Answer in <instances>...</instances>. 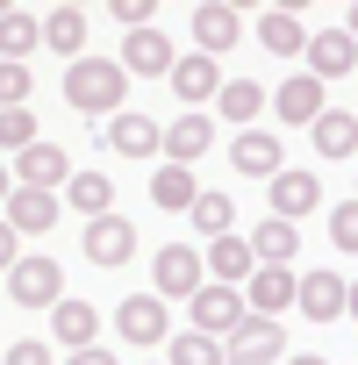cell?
Returning a JSON list of instances; mask_svg holds the SVG:
<instances>
[{
    "mask_svg": "<svg viewBox=\"0 0 358 365\" xmlns=\"http://www.w3.org/2000/svg\"><path fill=\"white\" fill-rule=\"evenodd\" d=\"M150 201H158L165 215H194L201 187H194V172H187V165H158V172H150Z\"/></svg>",
    "mask_w": 358,
    "mask_h": 365,
    "instance_id": "484cf974",
    "label": "cell"
},
{
    "mask_svg": "<svg viewBox=\"0 0 358 365\" xmlns=\"http://www.w3.org/2000/svg\"><path fill=\"white\" fill-rule=\"evenodd\" d=\"M187 22H194V51H201V58H223V51L244 43V15L230 8V0H201Z\"/></svg>",
    "mask_w": 358,
    "mask_h": 365,
    "instance_id": "ba28073f",
    "label": "cell"
},
{
    "mask_svg": "<svg viewBox=\"0 0 358 365\" xmlns=\"http://www.w3.org/2000/svg\"><path fill=\"white\" fill-rule=\"evenodd\" d=\"M351 201H358V194H351Z\"/></svg>",
    "mask_w": 358,
    "mask_h": 365,
    "instance_id": "f6af8a7d",
    "label": "cell"
},
{
    "mask_svg": "<svg viewBox=\"0 0 358 365\" xmlns=\"http://www.w3.org/2000/svg\"><path fill=\"white\" fill-rule=\"evenodd\" d=\"M8 194H15V179H8V165H0V208H8Z\"/></svg>",
    "mask_w": 358,
    "mask_h": 365,
    "instance_id": "b9f144b4",
    "label": "cell"
},
{
    "mask_svg": "<svg viewBox=\"0 0 358 365\" xmlns=\"http://www.w3.org/2000/svg\"><path fill=\"white\" fill-rule=\"evenodd\" d=\"M143 365H165V358H143Z\"/></svg>",
    "mask_w": 358,
    "mask_h": 365,
    "instance_id": "ee69618b",
    "label": "cell"
},
{
    "mask_svg": "<svg viewBox=\"0 0 358 365\" xmlns=\"http://www.w3.org/2000/svg\"><path fill=\"white\" fill-rule=\"evenodd\" d=\"M329 244H337L344 258H358V201H337V215H329Z\"/></svg>",
    "mask_w": 358,
    "mask_h": 365,
    "instance_id": "836d02e7",
    "label": "cell"
},
{
    "mask_svg": "<svg viewBox=\"0 0 358 365\" xmlns=\"http://www.w3.org/2000/svg\"><path fill=\"white\" fill-rule=\"evenodd\" d=\"M344 315H351V322H358V279H351V294H344Z\"/></svg>",
    "mask_w": 358,
    "mask_h": 365,
    "instance_id": "60d3db41",
    "label": "cell"
},
{
    "mask_svg": "<svg viewBox=\"0 0 358 365\" xmlns=\"http://www.w3.org/2000/svg\"><path fill=\"white\" fill-rule=\"evenodd\" d=\"M72 365H122V358H115L108 344H93V351H72Z\"/></svg>",
    "mask_w": 358,
    "mask_h": 365,
    "instance_id": "f35d334b",
    "label": "cell"
},
{
    "mask_svg": "<svg viewBox=\"0 0 358 365\" xmlns=\"http://www.w3.org/2000/svg\"><path fill=\"white\" fill-rule=\"evenodd\" d=\"M194 230H201L208 244H215V237H230V230H237V208H230V194H201V201H194Z\"/></svg>",
    "mask_w": 358,
    "mask_h": 365,
    "instance_id": "1f68e13d",
    "label": "cell"
},
{
    "mask_svg": "<svg viewBox=\"0 0 358 365\" xmlns=\"http://www.w3.org/2000/svg\"><path fill=\"white\" fill-rule=\"evenodd\" d=\"M101 143H108L115 158H150V150H165V129H158L150 115H136V108H122V115H108V129H101Z\"/></svg>",
    "mask_w": 358,
    "mask_h": 365,
    "instance_id": "4fadbf2b",
    "label": "cell"
},
{
    "mask_svg": "<svg viewBox=\"0 0 358 365\" xmlns=\"http://www.w3.org/2000/svg\"><path fill=\"white\" fill-rule=\"evenodd\" d=\"M230 165H237L244 179H265V187H272V179L287 172V143H280L272 129H237V143H230Z\"/></svg>",
    "mask_w": 358,
    "mask_h": 365,
    "instance_id": "9c48e42d",
    "label": "cell"
},
{
    "mask_svg": "<svg viewBox=\"0 0 358 365\" xmlns=\"http://www.w3.org/2000/svg\"><path fill=\"white\" fill-rule=\"evenodd\" d=\"M51 344H58V351H93V344H101V315H93V301L65 294V301L51 308Z\"/></svg>",
    "mask_w": 358,
    "mask_h": 365,
    "instance_id": "5bb4252c",
    "label": "cell"
},
{
    "mask_svg": "<svg viewBox=\"0 0 358 365\" xmlns=\"http://www.w3.org/2000/svg\"><path fill=\"white\" fill-rule=\"evenodd\" d=\"M86 258H93V265H129V258H136V222H129V215L86 222Z\"/></svg>",
    "mask_w": 358,
    "mask_h": 365,
    "instance_id": "ffe728a7",
    "label": "cell"
},
{
    "mask_svg": "<svg viewBox=\"0 0 358 365\" xmlns=\"http://www.w3.org/2000/svg\"><path fill=\"white\" fill-rule=\"evenodd\" d=\"M150 15H158L150 0H115V8H108V22H115L122 36H136V29H150Z\"/></svg>",
    "mask_w": 358,
    "mask_h": 365,
    "instance_id": "d590c367",
    "label": "cell"
},
{
    "mask_svg": "<svg viewBox=\"0 0 358 365\" xmlns=\"http://www.w3.org/2000/svg\"><path fill=\"white\" fill-rule=\"evenodd\" d=\"M251 29H258V43H265L272 58H308V29H301V15H294V8H265Z\"/></svg>",
    "mask_w": 358,
    "mask_h": 365,
    "instance_id": "603a6c76",
    "label": "cell"
},
{
    "mask_svg": "<svg viewBox=\"0 0 358 365\" xmlns=\"http://www.w3.org/2000/svg\"><path fill=\"white\" fill-rule=\"evenodd\" d=\"M165 365H230V351H223V336L172 329V344H165Z\"/></svg>",
    "mask_w": 358,
    "mask_h": 365,
    "instance_id": "f546056e",
    "label": "cell"
},
{
    "mask_svg": "<svg viewBox=\"0 0 358 365\" xmlns=\"http://www.w3.org/2000/svg\"><path fill=\"white\" fill-rule=\"evenodd\" d=\"M208 143H215V115L187 108V115L165 129V165H187V172H194V158H208Z\"/></svg>",
    "mask_w": 358,
    "mask_h": 365,
    "instance_id": "ac0fdd59",
    "label": "cell"
},
{
    "mask_svg": "<svg viewBox=\"0 0 358 365\" xmlns=\"http://www.w3.org/2000/svg\"><path fill=\"white\" fill-rule=\"evenodd\" d=\"M315 201H322V179H315V172H294V165H287V172L272 179V215H280V222H301Z\"/></svg>",
    "mask_w": 358,
    "mask_h": 365,
    "instance_id": "d4e9b609",
    "label": "cell"
},
{
    "mask_svg": "<svg viewBox=\"0 0 358 365\" xmlns=\"http://www.w3.org/2000/svg\"><path fill=\"white\" fill-rule=\"evenodd\" d=\"M0 215H8V230H15V237H44V230H58V215H65V194H44V187H15Z\"/></svg>",
    "mask_w": 358,
    "mask_h": 365,
    "instance_id": "30bf717a",
    "label": "cell"
},
{
    "mask_svg": "<svg viewBox=\"0 0 358 365\" xmlns=\"http://www.w3.org/2000/svg\"><path fill=\"white\" fill-rule=\"evenodd\" d=\"M29 143H36V115H29V108H0V150L22 158Z\"/></svg>",
    "mask_w": 358,
    "mask_h": 365,
    "instance_id": "d6a6232c",
    "label": "cell"
},
{
    "mask_svg": "<svg viewBox=\"0 0 358 365\" xmlns=\"http://www.w3.org/2000/svg\"><path fill=\"white\" fill-rule=\"evenodd\" d=\"M308 136H315V150H322V158H358V115H344V108H329Z\"/></svg>",
    "mask_w": 358,
    "mask_h": 365,
    "instance_id": "4dcf8cb0",
    "label": "cell"
},
{
    "mask_svg": "<svg viewBox=\"0 0 358 365\" xmlns=\"http://www.w3.org/2000/svg\"><path fill=\"white\" fill-rule=\"evenodd\" d=\"M223 351H230V365H280V358H287V329H280L272 315H244V322L223 336Z\"/></svg>",
    "mask_w": 358,
    "mask_h": 365,
    "instance_id": "3957f363",
    "label": "cell"
},
{
    "mask_svg": "<svg viewBox=\"0 0 358 365\" xmlns=\"http://www.w3.org/2000/svg\"><path fill=\"white\" fill-rule=\"evenodd\" d=\"M201 258H208V279H215V287H251V272H258V251H251V237H237V230L215 237Z\"/></svg>",
    "mask_w": 358,
    "mask_h": 365,
    "instance_id": "e0dca14e",
    "label": "cell"
},
{
    "mask_svg": "<svg viewBox=\"0 0 358 365\" xmlns=\"http://www.w3.org/2000/svg\"><path fill=\"white\" fill-rule=\"evenodd\" d=\"M65 201H72L86 222H101V215H115V179H108V172H72Z\"/></svg>",
    "mask_w": 358,
    "mask_h": 365,
    "instance_id": "83f0119b",
    "label": "cell"
},
{
    "mask_svg": "<svg viewBox=\"0 0 358 365\" xmlns=\"http://www.w3.org/2000/svg\"><path fill=\"white\" fill-rule=\"evenodd\" d=\"M172 65H179V51H172V36H165V29H136V36H122V72L172 79Z\"/></svg>",
    "mask_w": 358,
    "mask_h": 365,
    "instance_id": "2e32d148",
    "label": "cell"
},
{
    "mask_svg": "<svg viewBox=\"0 0 358 365\" xmlns=\"http://www.w3.org/2000/svg\"><path fill=\"white\" fill-rule=\"evenodd\" d=\"M165 86L187 101V108H201V115H208V101L223 93V65H215V58H201V51H187V58L172 65V79H165Z\"/></svg>",
    "mask_w": 358,
    "mask_h": 365,
    "instance_id": "9a60e30c",
    "label": "cell"
},
{
    "mask_svg": "<svg viewBox=\"0 0 358 365\" xmlns=\"http://www.w3.org/2000/svg\"><path fill=\"white\" fill-rule=\"evenodd\" d=\"M22 265V237L8 230V215H0V272H15Z\"/></svg>",
    "mask_w": 358,
    "mask_h": 365,
    "instance_id": "74e56055",
    "label": "cell"
},
{
    "mask_svg": "<svg viewBox=\"0 0 358 365\" xmlns=\"http://www.w3.org/2000/svg\"><path fill=\"white\" fill-rule=\"evenodd\" d=\"M36 43H44V15H29V8H8V15H0V58H8V65H22Z\"/></svg>",
    "mask_w": 358,
    "mask_h": 365,
    "instance_id": "f1b7e54d",
    "label": "cell"
},
{
    "mask_svg": "<svg viewBox=\"0 0 358 365\" xmlns=\"http://www.w3.org/2000/svg\"><path fill=\"white\" fill-rule=\"evenodd\" d=\"M344 294H351V279H337V272H301L294 308H301L308 322H337V315H344Z\"/></svg>",
    "mask_w": 358,
    "mask_h": 365,
    "instance_id": "44dd1931",
    "label": "cell"
},
{
    "mask_svg": "<svg viewBox=\"0 0 358 365\" xmlns=\"http://www.w3.org/2000/svg\"><path fill=\"white\" fill-rule=\"evenodd\" d=\"M308 72H315L322 86H329V79H351V72H358V43H351L344 29H315V36H308Z\"/></svg>",
    "mask_w": 358,
    "mask_h": 365,
    "instance_id": "d6986e66",
    "label": "cell"
},
{
    "mask_svg": "<svg viewBox=\"0 0 358 365\" xmlns=\"http://www.w3.org/2000/svg\"><path fill=\"white\" fill-rule=\"evenodd\" d=\"M251 308H244V287H201L194 301H187V329H201V336H230L237 322H244Z\"/></svg>",
    "mask_w": 358,
    "mask_h": 365,
    "instance_id": "277c9868",
    "label": "cell"
},
{
    "mask_svg": "<svg viewBox=\"0 0 358 365\" xmlns=\"http://www.w3.org/2000/svg\"><path fill=\"white\" fill-rule=\"evenodd\" d=\"M344 36H351V43H358V0H351V15H344Z\"/></svg>",
    "mask_w": 358,
    "mask_h": 365,
    "instance_id": "ab89813d",
    "label": "cell"
},
{
    "mask_svg": "<svg viewBox=\"0 0 358 365\" xmlns=\"http://www.w3.org/2000/svg\"><path fill=\"white\" fill-rule=\"evenodd\" d=\"M272 115H280V122H294V129H315V122L329 115V93H322V79H315V72H294V79H280V86H272Z\"/></svg>",
    "mask_w": 358,
    "mask_h": 365,
    "instance_id": "8992f818",
    "label": "cell"
},
{
    "mask_svg": "<svg viewBox=\"0 0 358 365\" xmlns=\"http://www.w3.org/2000/svg\"><path fill=\"white\" fill-rule=\"evenodd\" d=\"M44 43H51L65 65H79V58H86V8H79V0H65V8H51V15H44Z\"/></svg>",
    "mask_w": 358,
    "mask_h": 365,
    "instance_id": "7402d4cb",
    "label": "cell"
},
{
    "mask_svg": "<svg viewBox=\"0 0 358 365\" xmlns=\"http://www.w3.org/2000/svg\"><path fill=\"white\" fill-rule=\"evenodd\" d=\"M29 65H8V58H0V108H29Z\"/></svg>",
    "mask_w": 358,
    "mask_h": 365,
    "instance_id": "e575fe53",
    "label": "cell"
},
{
    "mask_svg": "<svg viewBox=\"0 0 358 365\" xmlns=\"http://www.w3.org/2000/svg\"><path fill=\"white\" fill-rule=\"evenodd\" d=\"M115 329H122V344H136V351L172 344V315H165V301H158V294H129V301L115 308Z\"/></svg>",
    "mask_w": 358,
    "mask_h": 365,
    "instance_id": "5b68a950",
    "label": "cell"
},
{
    "mask_svg": "<svg viewBox=\"0 0 358 365\" xmlns=\"http://www.w3.org/2000/svg\"><path fill=\"white\" fill-rule=\"evenodd\" d=\"M8 294H15V308H58L65 301V265L58 258H22L8 272Z\"/></svg>",
    "mask_w": 358,
    "mask_h": 365,
    "instance_id": "52a82bcc",
    "label": "cell"
},
{
    "mask_svg": "<svg viewBox=\"0 0 358 365\" xmlns=\"http://www.w3.org/2000/svg\"><path fill=\"white\" fill-rule=\"evenodd\" d=\"M251 251H258V265H294V258H301V230L280 222V215H265V222L251 230Z\"/></svg>",
    "mask_w": 358,
    "mask_h": 365,
    "instance_id": "4316f807",
    "label": "cell"
},
{
    "mask_svg": "<svg viewBox=\"0 0 358 365\" xmlns=\"http://www.w3.org/2000/svg\"><path fill=\"white\" fill-rule=\"evenodd\" d=\"M150 272H158V301H194V294L208 287V258H201L194 244H165V251L150 258Z\"/></svg>",
    "mask_w": 358,
    "mask_h": 365,
    "instance_id": "7a4b0ae2",
    "label": "cell"
},
{
    "mask_svg": "<svg viewBox=\"0 0 358 365\" xmlns=\"http://www.w3.org/2000/svg\"><path fill=\"white\" fill-rule=\"evenodd\" d=\"M8 365H51V344H36V336H15V344H8Z\"/></svg>",
    "mask_w": 358,
    "mask_h": 365,
    "instance_id": "8d00e7d4",
    "label": "cell"
},
{
    "mask_svg": "<svg viewBox=\"0 0 358 365\" xmlns=\"http://www.w3.org/2000/svg\"><path fill=\"white\" fill-rule=\"evenodd\" d=\"M15 187L65 194V187H72V150H58V143H29V150L15 158Z\"/></svg>",
    "mask_w": 358,
    "mask_h": 365,
    "instance_id": "7c38bea8",
    "label": "cell"
},
{
    "mask_svg": "<svg viewBox=\"0 0 358 365\" xmlns=\"http://www.w3.org/2000/svg\"><path fill=\"white\" fill-rule=\"evenodd\" d=\"M122 93H129L122 58H79V65H65V101L79 115H122Z\"/></svg>",
    "mask_w": 358,
    "mask_h": 365,
    "instance_id": "6da1fadb",
    "label": "cell"
},
{
    "mask_svg": "<svg viewBox=\"0 0 358 365\" xmlns=\"http://www.w3.org/2000/svg\"><path fill=\"white\" fill-rule=\"evenodd\" d=\"M287 365H329V358H315V351H301V358H287Z\"/></svg>",
    "mask_w": 358,
    "mask_h": 365,
    "instance_id": "7bdbcfd3",
    "label": "cell"
},
{
    "mask_svg": "<svg viewBox=\"0 0 358 365\" xmlns=\"http://www.w3.org/2000/svg\"><path fill=\"white\" fill-rule=\"evenodd\" d=\"M294 294H301V272H294V265H258V272H251V287H244V308L280 322V315L294 308Z\"/></svg>",
    "mask_w": 358,
    "mask_h": 365,
    "instance_id": "8fae6325",
    "label": "cell"
},
{
    "mask_svg": "<svg viewBox=\"0 0 358 365\" xmlns=\"http://www.w3.org/2000/svg\"><path fill=\"white\" fill-rule=\"evenodd\" d=\"M265 108H272V93H265L258 79H223V93H215V115L237 122V129H258Z\"/></svg>",
    "mask_w": 358,
    "mask_h": 365,
    "instance_id": "cb8c5ba5",
    "label": "cell"
}]
</instances>
